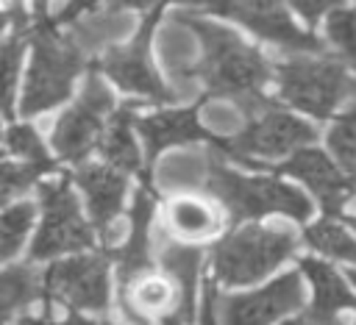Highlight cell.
<instances>
[{
	"instance_id": "obj_9",
	"label": "cell",
	"mask_w": 356,
	"mask_h": 325,
	"mask_svg": "<svg viewBox=\"0 0 356 325\" xmlns=\"http://www.w3.org/2000/svg\"><path fill=\"white\" fill-rule=\"evenodd\" d=\"M111 111V92L92 72L83 83L78 103L64 111L53 128V147L67 161H81L103 131V117Z\"/></svg>"
},
{
	"instance_id": "obj_23",
	"label": "cell",
	"mask_w": 356,
	"mask_h": 325,
	"mask_svg": "<svg viewBox=\"0 0 356 325\" xmlns=\"http://www.w3.org/2000/svg\"><path fill=\"white\" fill-rule=\"evenodd\" d=\"M306 242L314 250L325 253V256H334V258H342V261H353L356 264V242L348 236L345 228H339L331 219H323V222L312 225L306 231Z\"/></svg>"
},
{
	"instance_id": "obj_15",
	"label": "cell",
	"mask_w": 356,
	"mask_h": 325,
	"mask_svg": "<svg viewBox=\"0 0 356 325\" xmlns=\"http://www.w3.org/2000/svg\"><path fill=\"white\" fill-rule=\"evenodd\" d=\"M300 269L309 275V281L314 286V306L309 308L306 319L312 325H342L339 311L342 308L356 311V297L345 289V283L328 264H323L317 258H300Z\"/></svg>"
},
{
	"instance_id": "obj_19",
	"label": "cell",
	"mask_w": 356,
	"mask_h": 325,
	"mask_svg": "<svg viewBox=\"0 0 356 325\" xmlns=\"http://www.w3.org/2000/svg\"><path fill=\"white\" fill-rule=\"evenodd\" d=\"M134 106H122L117 114H111V122H108V131L103 133V142H100V153L103 158L122 169V172H134L139 169V153H136V144H134V136H131V119H134Z\"/></svg>"
},
{
	"instance_id": "obj_13",
	"label": "cell",
	"mask_w": 356,
	"mask_h": 325,
	"mask_svg": "<svg viewBox=\"0 0 356 325\" xmlns=\"http://www.w3.org/2000/svg\"><path fill=\"white\" fill-rule=\"evenodd\" d=\"M278 172L300 178L317 194V200L323 203V211L325 214H337L342 208L345 197L353 194V186L339 175V169L325 158V153L312 150V147L295 150L292 158L278 167Z\"/></svg>"
},
{
	"instance_id": "obj_21",
	"label": "cell",
	"mask_w": 356,
	"mask_h": 325,
	"mask_svg": "<svg viewBox=\"0 0 356 325\" xmlns=\"http://www.w3.org/2000/svg\"><path fill=\"white\" fill-rule=\"evenodd\" d=\"M170 225L175 233L181 236H189V239H200V236H209L220 228V217L217 211L203 203V200H195V197H178L170 203Z\"/></svg>"
},
{
	"instance_id": "obj_27",
	"label": "cell",
	"mask_w": 356,
	"mask_h": 325,
	"mask_svg": "<svg viewBox=\"0 0 356 325\" xmlns=\"http://www.w3.org/2000/svg\"><path fill=\"white\" fill-rule=\"evenodd\" d=\"M6 147H8V153H14V156H19V158H25V161H36V164L56 167V164L47 158L44 144H42V139L36 136V131H33L31 125H14V128H8V133H6Z\"/></svg>"
},
{
	"instance_id": "obj_11",
	"label": "cell",
	"mask_w": 356,
	"mask_h": 325,
	"mask_svg": "<svg viewBox=\"0 0 356 325\" xmlns=\"http://www.w3.org/2000/svg\"><path fill=\"white\" fill-rule=\"evenodd\" d=\"M303 286L298 272H286L250 294H231L220 303V322L222 325H270L281 314L300 308Z\"/></svg>"
},
{
	"instance_id": "obj_22",
	"label": "cell",
	"mask_w": 356,
	"mask_h": 325,
	"mask_svg": "<svg viewBox=\"0 0 356 325\" xmlns=\"http://www.w3.org/2000/svg\"><path fill=\"white\" fill-rule=\"evenodd\" d=\"M39 294H44V275L33 272L28 264L8 267L3 272V317L6 319H11L17 311L33 303Z\"/></svg>"
},
{
	"instance_id": "obj_20",
	"label": "cell",
	"mask_w": 356,
	"mask_h": 325,
	"mask_svg": "<svg viewBox=\"0 0 356 325\" xmlns=\"http://www.w3.org/2000/svg\"><path fill=\"white\" fill-rule=\"evenodd\" d=\"M181 297L175 292V286L161 278V275H139L134 281V306L125 311L128 319L134 322H145L142 311L150 314H175Z\"/></svg>"
},
{
	"instance_id": "obj_2",
	"label": "cell",
	"mask_w": 356,
	"mask_h": 325,
	"mask_svg": "<svg viewBox=\"0 0 356 325\" xmlns=\"http://www.w3.org/2000/svg\"><path fill=\"white\" fill-rule=\"evenodd\" d=\"M295 247L298 239L286 228L245 225L214 247V272L228 286L256 283L278 264H284Z\"/></svg>"
},
{
	"instance_id": "obj_29",
	"label": "cell",
	"mask_w": 356,
	"mask_h": 325,
	"mask_svg": "<svg viewBox=\"0 0 356 325\" xmlns=\"http://www.w3.org/2000/svg\"><path fill=\"white\" fill-rule=\"evenodd\" d=\"M19 56H22V31H17L14 36H8L6 39V47H3V64H6V111H11V97H14Z\"/></svg>"
},
{
	"instance_id": "obj_36",
	"label": "cell",
	"mask_w": 356,
	"mask_h": 325,
	"mask_svg": "<svg viewBox=\"0 0 356 325\" xmlns=\"http://www.w3.org/2000/svg\"><path fill=\"white\" fill-rule=\"evenodd\" d=\"M350 281H353V286H356V269H350Z\"/></svg>"
},
{
	"instance_id": "obj_4",
	"label": "cell",
	"mask_w": 356,
	"mask_h": 325,
	"mask_svg": "<svg viewBox=\"0 0 356 325\" xmlns=\"http://www.w3.org/2000/svg\"><path fill=\"white\" fill-rule=\"evenodd\" d=\"M81 67L83 58L78 47L58 39V33L53 31V19L39 17V25L33 31V61L22 94V114H39L67 100Z\"/></svg>"
},
{
	"instance_id": "obj_26",
	"label": "cell",
	"mask_w": 356,
	"mask_h": 325,
	"mask_svg": "<svg viewBox=\"0 0 356 325\" xmlns=\"http://www.w3.org/2000/svg\"><path fill=\"white\" fill-rule=\"evenodd\" d=\"M328 39L334 47L356 67V11L353 8H334L328 17Z\"/></svg>"
},
{
	"instance_id": "obj_5",
	"label": "cell",
	"mask_w": 356,
	"mask_h": 325,
	"mask_svg": "<svg viewBox=\"0 0 356 325\" xmlns=\"http://www.w3.org/2000/svg\"><path fill=\"white\" fill-rule=\"evenodd\" d=\"M278 89L289 106L325 119L345 97L356 94V81L337 61L289 58L278 64Z\"/></svg>"
},
{
	"instance_id": "obj_32",
	"label": "cell",
	"mask_w": 356,
	"mask_h": 325,
	"mask_svg": "<svg viewBox=\"0 0 356 325\" xmlns=\"http://www.w3.org/2000/svg\"><path fill=\"white\" fill-rule=\"evenodd\" d=\"M117 3H125V6H134V8H150V11H156L161 6V0H114V6Z\"/></svg>"
},
{
	"instance_id": "obj_12",
	"label": "cell",
	"mask_w": 356,
	"mask_h": 325,
	"mask_svg": "<svg viewBox=\"0 0 356 325\" xmlns=\"http://www.w3.org/2000/svg\"><path fill=\"white\" fill-rule=\"evenodd\" d=\"M156 17H159V8L150 11V17L145 19L139 36L128 44V47H120V50H111L106 58H103V69L111 75L114 83H120L125 92H136V94H147L159 103H170L175 94L167 92V86L156 78L153 67H150V58H147V42H150V31L156 25Z\"/></svg>"
},
{
	"instance_id": "obj_30",
	"label": "cell",
	"mask_w": 356,
	"mask_h": 325,
	"mask_svg": "<svg viewBox=\"0 0 356 325\" xmlns=\"http://www.w3.org/2000/svg\"><path fill=\"white\" fill-rule=\"evenodd\" d=\"M298 11H300V17L306 19V22H317L320 19V14L325 11V8H331L334 3H339V0H289Z\"/></svg>"
},
{
	"instance_id": "obj_31",
	"label": "cell",
	"mask_w": 356,
	"mask_h": 325,
	"mask_svg": "<svg viewBox=\"0 0 356 325\" xmlns=\"http://www.w3.org/2000/svg\"><path fill=\"white\" fill-rule=\"evenodd\" d=\"M22 325H97V322L83 319V317H70V319H64V322H53V319L44 314V317H39V319H22Z\"/></svg>"
},
{
	"instance_id": "obj_7",
	"label": "cell",
	"mask_w": 356,
	"mask_h": 325,
	"mask_svg": "<svg viewBox=\"0 0 356 325\" xmlns=\"http://www.w3.org/2000/svg\"><path fill=\"white\" fill-rule=\"evenodd\" d=\"M314 139H317V131L312 125L267 106L242 133H236L228 142H220V147L228 156H234L236 161L256 167L253 156H261V158L286 156V153L300 150L303 144H312Z\"/></svg>"
},
{
	"instance_id": "obj_3",
	"label": "cell",
	"mask_w": 356,
	"mask_h": 325,
	"mask_svg": "<svg viewBox=\"0 0 356 325\" xmlns=\"http://www.w3.org/2000/svg\"><path fill=\"white\" fill-rule=\"evenodd\" d=\"M206 189L228 208L231 219H253L273 211L289 214L295 219H306L312 211V203L298 189L273 181V178H245L222 167L217 158L209 164V181Z\"/></svg>"
},
{
	"instance_id": "obj_38",
	"label": "cell",
	"mask_w": 356,
	"mask_h": 325,
	"mask_svg": "<svg viewBox=\"0 0 356 325\" xmlns=\"http://www.w3.org/2000/svg\"><path fill=\"white\" fill-rule=\"evenodd\" d=\"M353 194H356V186H353Z\"/></svg>"
},
{
	"instance_id": "obj_17",
	"label": "cell",
	"mask_w": 356,
	"mask_h": 325,
	"mask_svg": "<svg viewBox=\"0 0 356 325\" xmlns=\"http://www.w3.org/2000/svg\"><path fill=\"white\" fill-rule=\"evenodd\" d=\"M139 133L145 139L147 147V158L153 161L156 153H161L170 144H184V142H195V139H209L211 133L203 131L195 119L192 108L184 111H161V114H150L139 119Z\"/></svg>"
},
{
	"instance_id": "obj_35",
	"label": "cell",
	"mask_w": 356,
	"mask_h": 325,
	"mask_svg": "<svg viewBox=\"0 0 356 325\" xmlns=\"http://www.w3.org/2000/svg\"><path fill=\"white\" fill-rule=\"evenodd\" d=\"M284 325H303L300 319H289V322H284Z\"/></svg>"
},
{
	"instance_id": "obj_24",
	"label": "cell",
	"mask_w": 356,
	"mask_h": 325,
	"mask_svg": "<svg viewBox=\"0 0 356 325\" xmlns=\"http://www.w3.org/2000/svg\"><path fill=\"white\" fill-rule=\"evenodd\" d=\"M328 144L339 164L356 178V103L334 122V128L328 131Z\"/></svg>"
},
{
	"instance_id": "obj_33",
	"label": "cell",
	"mask_w": 356,
	"mask_h": 325,
	"mask_svg": "<svg viewBox=\"0 0 356 325\" xmlns=\"http://www.w3.org/2000/svg\"><path fill=\"white\" fill-rule=\"evenodd\" d=\"M33 8H36V17H42L47 8V0H33Z\"/></svg>"
},
{
	"instance_id": "obj_8",
	"label": "cell",
	"mask_w": 356,
	"mask_h": 325,
	"mask_svg": "<svg viewBox=\"0 0 356 325\" xmlns=\"http://www.w3.org/2000/svg\"><path fill=\"white\" fill-rule=\"evenodd\" d=\"M178 3H192V6H200L203 11L225 14L242 25H248L253 33H259L281 47H289V50H312V53L323 50L312 33L300 31L289 19L281 0H178Z\"/></svg>"
},
{
	"instance_id": "obj_16",
	"label": "cell",
	"mask_w": 356,
	"mask_h": 325,
	"mask_svg": "<svg viewBox=\"0 0 356 325\" xmlns=\"http://www.w3.org/2000/svg\"><path fill=\"white\" fill-rule=\"evenodd\" d=\"M78 186L86 192V200H89V214H92V222L95 228L106 236L111 219L120 214L122 208V197H125V178L114 169H106V167H83L78 169L75 175Z\"/></svg>"
},
{
	"instance_id": "obj_1",
	"label": "cell",
	"mask_w": 356,
	"mask_h": 325,
	"mask_svg": "<svg viewBox=\"0 0 356 325\" xmlns=\"http://www.w3.org/2000/svg\"><path fill=\"white\" fill-rule=\"evenodd\" d=\"M175 19L186 22L200 39L203 58L195 72L209 86V92L234 97L248 108H267L259 92L270 81V67L259 50L245 44L228 28L211 25L195 14H178Z\"/></svg>"
},
{
	"instance_id": "obj_14",
	"label": "cell",
	"mask_w": 356,
	"mask_h": 325,
	"mask_svg": "<svg viewBox=\"0 0 356 325\" xmlns=\"http://www.w3.org/2000/svg\"><path fill=\"white\" fill-rule=\"evenodd\" d=\"M150 217H153V200H150L147 189H139L134 197V211H131V236H128L125 247L111 250L122 289H128L131 281L145 275V269L150 267V239H147Z\"/></svg>"
},
{
	"instance_id": "obj_6",
	"label": "cell",
	"mask_w": 356,
	"mask_h": 325,
	"mask_svg": "<svg viewBox=\"0 0 356 325\" xmlns=\"http://www.w3.org/2000/svg\"><path fill=\"white\" fill-rule=\"evenodd\" d=\"M39 197H42L44 219H42L39 236L31 247V261H44V258H53L67 250L92 247V231L78 211V200H75L67 178H61L56 183H42Z\"/></svg>"
},
{
	"instance_id": "obj_34",
	"label": "cell",
	"mask_w": 356,
	"mask_h": 325,
	"mask_svg": "<svg viewBox=\"0 0 356 325\" xmlns=\"http://www.w3.org/2000/svg\"><path fill=\"white\" fill-rule=\"evenodd\" d=\"M164 322H167V325H181V322H175V319H172V317H167V319H164Z\"/></svg>"
},
{
	"instance_id": "obj_18",
	"label": "cell",
	"mask_w": 356,
	"mask_h": 325,
	"mask_svg": "<svg viewBox=\"0 0 356 325\" xmlns=\"http://www.w3.org/2000/svg\"><path fill=\"white\" fill-rule=\"evenodd\" d=\"M161 264L172 275V281L178 283V292H181V303L175 308L178 322H189L195 314V283H197V272H200V247L170 244L161 250Z\"/></svg>"
},
{
	"instance_id": "obj_10",
	"label": "cell",
	"mask_w": 356,
	"mask_h": 325,
	"mask_svg": "<svg viewBox=\"0 0 356 325\" xmlns=\"http://www.w3.org/2000/svg\"><path fill=\"white\" fill-rule=\"evenodd\" d=\"M44 289L53 300L78 311H106L108 275L100 256H75L44 272Z\"/></svg>"
},
{
	"instance_id": "obj_37",
	"label": "cell",
	"mask_w": 356,
	"mask_h": 325,
	"mask_svg": "<svg viewBox=\"0 0 356 325\" xmlns=\"http://www.w3.org/2000/svg\"><path fill=\"white\" fill-rule=\"evenodd\" d=\"M348 225H353V228H356V217H350V219H348Z\"/></svg>"
},
{
	"instance_id": "obj_25",
	"label": "cell",
	"mask_w": 356,
	"mask_h": 325,
	"mask_svg": "<svg viewBox=\"0 0 356 325\" xmlns=\"http://www.w3.org/2000/svg\"><path fill=\"white\" fill-rule=\"evenodd\" d=\"M33 225V206L31 203H17L3 211V258H11Z\"/></svg>"
},
{
	"instance_id": "obj_28",
	"label": "cell",
	"mask_w": 356,
	"mask_h": 325,
	"mask_svg": "<svg viewBox=\"0 0 356 325\" xmlns=\"http://www.w3.org/2000/svg\"><path fill=\"white\" fill-rule=\"evenodd\" d=\"M53 167L47 164H36V161H22V164H6L3 167V200H11L14 194L25 192L39 175L50 172Z\"/></svg>"
}]
</instances>
